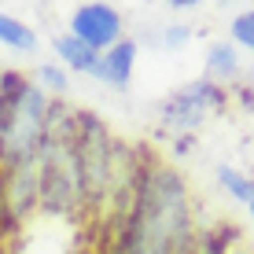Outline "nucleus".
<instances>
[{"label": "nucleus", "instance_id": "f257e3e1", "mask_svg": "<svg viewBox=\"0 0 254 254\" xmlns=\"http://www.w3.org/2000/svg\"><path fill=\"white\" fill-rule=\"evenodd\" d=\"M111 229L118 254H195L203 225L188 177L162 155L140 151L133 195Z\"/></svg>", "mask_w": 254, "mask_h": 254}, {"label": "nucleus", "instance_id": "1a4fd4ad", "mask_svg": "<svg viewBox=\"0 0 254 254\" xmlns=\"http://www.w3.org/2000/svg\"><path fill=\"white\" fill-rule=\"evenodd\" d=\"M214 181H217V188H221L225 199H232V203H240V206L251 203V195H254V177H251L247 170H240L236 162H217V166H214Z\"/></svg>", "mask_w": 254, "mask_h": 254}, {"label": "nucleus", "instance_id": "f03ea898", "mask_svg": "<svg viewBox=\"0 0 254 254\" xmlns=\"http://www.w3.org/2000/svg\"><path fill=\"white\" fill-rule=\"evenodd\" d=\"M37 170H41V214L70 225L89 217L81 166H77V107H70L66 100L52 103L48 133L37 151Z\"/></svg>", "mask_w": 254, "mask_h": 254}, {"label": "nucleus", "instance_id": "dca6fc26", "mask_svg": "<svg viewBox=\"0 0 254 254\" xmlns=\"http://www.w3.org/2000/svg\"><path fill=\"white\" fill-rule=\"evenodd\" d=\"M4 166H7V151H4V136H0V173H4Z\"/></svg>", "mask_w": 254, "mask_h": 254}, {"label": "nucleus", "instance_id": "7ed1b4c3", "mask_svg": "<svg viewBox=\"0 0 254 254\" xmlns=\"http://www.w3.org/2000/svg\"><path fill=\"white\" fill-rule=\"evenodd\" d=\"M232 92L221 85L206 81V77H191L181 89H173L166 100L159 103V126L166 129V136L173 140H195V133L206 126L214 115L229 111Z\"/></svg>", "mask_w": 254, "mask_h": 254}, {"label": "nucleus", "instance_id": "9b49d317", "mask_svg": "<svg viewBox=\"0 0 254 254\" xmlns=\"http://www.w3.org/2000/svg\"><path fill=\"white\" fill-rule=\"evenodd\" d=\"M229 41L243 56H254V7H240L229 19Z\"/></svg>", "mask_w": 254, "mask_h": 254}, {"label": "nucleus", "instance_id": "4468645a", "mask_svg": "<svg viewBox=\"0 0 254 254\" xmlns=\"http://www.w3.org/2000/svg\"><path fill=\"white\" fill-rule=\"evenodd\" d=\"M229 254H254V247H247V243H232Z\"/></svg>", "mask_w": 254, "mask_h": 254}, {"label": "nucleus", "instance_id": "9d476101", "mask_svg": "<svg viewBox=\"0 0 254 254\" xmlns=\"http://www.w3.org/2000/svg\"><path fill=\"white\" fill-rule=\"evenodd\" d=\"M30 77H33V85H37L41 92L52 96V100H63V96L70 92V74L56 63V59H52V63H41Z\"/></svg>", "mask_w": 254, "mask_h": 254}, {"label": "nucleus", "instance_id": "f8f14e48", "mask_svg": "<svg viewBox=\"0 0 254 254\" xmlns=\"http://www.w3.org/2000/svg\"><path fill=\"white\" fill-rule=\"evenodd\" d=\"M155 41H159V48L166 52H181V48H188V41H191V26L188 22H166L159 33H155Z\"/></svg>", "mask_w": 254, "mask_h": 254}, {"label": "nucleus", "instance_id": "423d86ee", "mask_svg": "<svg viewBox=\"0 0 254 254\" xmlns=\"http://www.w3.org/2000/svg\"><path fill=\"white\" fill-rule=\"evenodd\" d=\"M203 77L232 92L236 85L243 81V52L236 48L229 37L210 41L206 52H203Z\"/></svg>", "mask_w": 254, "mask_h": 254}, {"label": "nucleus", "instance_id": "39448f33", "mask_svg": "<svg viewBox=\"0 0 254 254\" xmlns=\"http://www.w3.org/2000/svg\"><path fill=\"white\" fill-rule=\"evenodd\" d=\"M136 59H140V41L136 37H122L118 45L100 52L92 77L100 85H107V89H115V92H126L129 85H133V77H136Z\"/></svg>", "mask_w": 254, "mask_h": 254}, {"label": "nucleus", "instance_id": "0eeeda50", "mask_svg": "<svg viewBox=\"0 0 254 254\" xmlns=\"http://www.w3.org/2000/svg\"><path fill=\"white\" fill-rule=\"evenodd\" d=\"M52 45V56H56V63L66 70V74H89L96 70V59H100V52H92L89 45H81V41L74 37V33H52L48 37Z\"/></svg>", "mask_w": 254, "mask_h": 254}, {"label": "nucleus", "instance_id": "2eb2a0df", "mask_svg": "<svg viewBox=\"0 0 254 254\" xmlns=\"http://www.w3.org/2000/svg\"><path fill=\"white\" fill-rule=\"evenodd\" d=\"M243 210H247V225H251V229H254V195H251V203H247V206H243Z\"/></svg>", "mask_w": 254, "mask_h": 254}, {"label": "nucleus", "instance_id": "ddd939ff", "mask_svg": "<svg viewBox=\"0 0 254 254\" xmlns=\"http://www.w3.org/2000/svg\"><path fill=\"white\" fill-rule=\"evenodd\" d=\"M166 7H170V11H195V0H170V4H166Z\"/></svg>", "mask_w": 254, "mask_h": 254}, {"label": "nucleus", "instance_id": "6e6552de", "mask_svg": "<svg viewBox=\"0 0 254 254\" xmlns=\"http://www.w3.org/2000/svg\"><path fill=\"white\" fill-rule=\"evenodd\" d=\"M0 45L19 52V56H33V52L41 48V37H37V30H33L30 22L19 19V15L0 11Z\"/></svg>", "mask_w": 254, "mask_h": 254}, {"label": "nucleus", "instance_id": "20e7f679", "mask_svg": "<svg viewBox=\"0 0 254 254\" xmlns=\"http://www.w3.org/2000/svg\"><path fill=\"white\" fill-rule=\"evenodd\" d=\"M66 33H74L81 45H89L92 52H107L111 45H118L126 37V15L118 4L107 0H85L74 4L66 15Z\"/></svg>", "mask_w": 254, "mask_h": 254}]
</instances>
